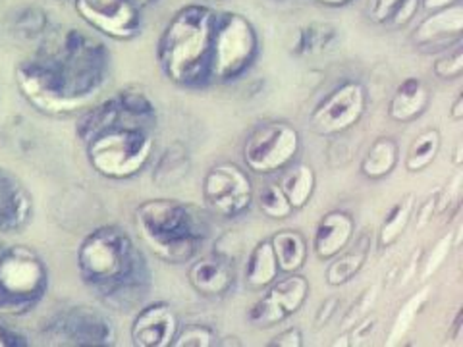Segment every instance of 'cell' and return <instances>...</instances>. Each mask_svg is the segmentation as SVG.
<instances>
[{
	"label": "cell",
	"mask_w": 463,
	"mask_h": 347,
	"mask_svg": "<svg viewBox=\"0 0 463 347\" xmlns=\"http://www.w3.org/2000/svg\"><path fill=\"white\" fill-rule=\"evenodd\" d=\"M78 272L109 307L129 311L149 294L151 268L132 236L120 226H100L78 249Z\"/></svg>",
	"instance_id": "1"
},
{
	"label": "cell",
	"mask_w": 463,
	"mask_h": 347,
	"mask_svg": "<svg viewBox=\"0 0 463 347\" xmlns=\"http://www.w3.org/2000/svg\"><path fill=\"white\" fill-rule=\"evenodd\" d=\"M216 16L205 5H185L168 20L156 45V61L168 81L185 89L211 83Z\"/></svg>",
	"instance_id": "2"
},
{
	"label": "cell",
	"mask_w": 463,
	"mask_h": 347,
	"mask_svg": "<svg viewBox=\"0 0 463 347\" xmlns=\"http://www.w3.org/2000/svg\"><path fill=\"white\" fill-rule=\"evenodd\" d=\"M136 226L145 245L168 265L194 260L209 236L205 216L176 199H149L136 209Z\"/></svg>",
	"instance_id": "3"
},
{
	"label": "cell",
	"mask_w": 463,
	"mask_h": 347,
	"mask_svg": "<svg viewBox=\"0 0 463 347\" xmlns=\"http://www.w3.org/2000/svg\"><path fill=\"white\" fill-rule=\"evenodd\" d=\"M47 54L61 74L70 97L85 110L93 105L109 76L110 52L100 42L78 29H68L54 41Z\"/></svg>",
	"instance_id": "4"
},
{
	"label": "cell",
	"mask_w": 463,
	"mask_h": 347,
	"mask_svg": "<svg viewBox=\"0 0 463 347\" xmlns=\"http://www.w3.org/2000/svg\"><path fill=\"white\" fill-rule=\"evenodd\" d=\"M155 151L151 129L139 126H116L87 143V161L99 176L129 180L149 164Z\"/></svg>",
	"instance_id": "5"
},
{
	"label": "cell",
	"mask_w": 463,
	"mask_h": 347,
	"mask_svg": "<svg viewBox=\"0 0 463 347\" xmlns=\"http://www.w3.org/2000/svg\"><path fill=\"white\" fill-rule=\"evenodd\" d=\"M260 41L255 25L238 12L216 16L211 83H232L243 78L257 62Z\"/></svg>",
	"instance_id": "6"
},
{
	"label": "cell",
	"mask_w": 463,
	"mask_h": 347,
	"mask_svg": "<svg viewBox=\"0 0 463 347\" xmlns=\"http://www.w3.org/2000/svg\"><path fill=\"white\" fill-rule=\"evenodd\" d=\"M49 289V268L37 251L12 245L0 253V292L18 316L33 311Z\"/></svg>",
	"instance_id": "7"
},
{
	"label": "cell",
	"mask_w": 463,
	"mask_h": 347,
	"mask_svg": "<svg viewBox=\"0 0 463 347\" xmlns=\"http://www.w3.org/2000/svg\"><path fill=\"white\" fill-rule=\"evenodd\" d=\"M16 85L35 110L47 116H71L83 108L70 97L66 85L47 54L24 61L16 68Z\"/></svg>",
	"instance_id": "8"
},
{
	"label": "cell",
	"mask_w": 463,
	"mask_h": 347,
	"mask_svg": "<svg viewBox=\"0 0 463 347\" xmlns=\"http://www.w3.org/2000/svg\"><path fill=\"white\" fill-rule=\"evenodd\" d=\"M301 149V136L286 122L257 126L243 143V161L255 174H277L296 163Z\"/></svg>",
	"instance_id": "9"
},
{
	"label": "cell",
	"mask_w": 463,
	"mask_h": 347,
	"mask_svg": "<svg viewBox=\"0 0 463 347\" xmlns=\"http://www.w3.org/2000/svg\"><path fill=\"white\" fill-rule=\"evenodd\" d=\"M203 201L207 209L226 220H234L251 209L253 182L250 174L234 163L213 166L203 178Z\"/></svg>",
	"instance_id": "10"
},
{
	"label": "cell",
	"mask_w": 463,
	"mask_h": 347,
	"mask_svg": "<svg viewBox=\"0 0 463 347\" xmlns=\"http://www.w3.org/2000/svg\"><path fill=\"white\" fill-rule=\"evenodd\" d=\"M43 336L54 345L105 347L114 343L116 328L105 313L90 307H71L51 316L43 326Z\"/></svg>",
	"instance_id": "11"
},
{
	"label": "cell",
	"mask_w": 463,
	"mask_h": 347,
	"mask_svg": "<svg viewBox=\"0 0 463 347\" xmlns=\"http://www.w3.org/2000/svg\"><path fill=\"white\" fill-rule=\"evenodd\" d=\"M367 110V89L365 85L355 80H347L335 87L321 103H318L311 116L309 124L318 136H338L352 129Z\"/></svg>",
	"instance_id": "12"
},
{
	"label": "cell",
	"mask_w": 463,
	"mask_h": 347,
	"mask_svg": "<svg viewBox=\"0 0 463 347\" xmlns=\"http://www.w3.org/2000/svg\"><path fill=\"white\" fill-rule=\"evenodd\" d=\"M309 280L298 272L272 282L248 313V321L259 328L277 326L294 316L309 297Z\"/></svg>",
	"instance_id": "13"
},
{
	"label": "cell",
	"mask_w": 463,
	"mask_h": 347,
	"mask_svg": "<svg viewBox=\"0 0 463 347\" xmlns=\"http://www.w3.org/2000/svg\"><path fill=\"white\" fill-rule=\"evenodd\" d=\"M78 16L100 35L114 41H132L141 33V8L129 0H76Z\"/></svg>",
	"instance_id": "14"
},
{
	"label": "cell",
	"mask_w": 463,
	"mask_h": 347,
	"mask_svg": "<svg viewBox=\"0 0 463 347\" xmlns=\"http://www.w3.org/2000/svg\"><path fill=\"white\" fill-rule=\"evenodd\" d=\"M178 330V314L170 303L155 301L136 314L129 334L137 347H170Z\"/></svg>",
	"instance_id": "15"
},
{
	"label": "cell",
	"mask_w": 463,
	"mask_h": 347,
	"mask_svg": "<svg viewBox=\"0 0 463 347\" xmlns=\"http://www.w3.org/2000/svg\"><path fill=\"white\" fill-rule=\"evenodd\" d=\"M463 6L461 3L430 12L413 33V42L427 51H444L461 42Z\"/></svg>",
	"instance_id": "16"
},
{
	"label": "cell",
	"mask_w": 463,
	"mask_h": 347,
	"mask_svg": "<svg viewBox=\"0 0 463 347\" xmlns=\"http://www.w3.org/2000/svg\"><path fill=\"white\" fill-rule=\"evenodd\" d=\"M33 216V199L6 170H0V231L16 234Z\"/></svg>",
	"instance_id": "17"
},
{
	"label": "cell",
	"mask_w": 463,
	"mask_h": 347,
	"mask_svg": "<svg viewBox=\"0 0 463 347\" xmlns=\"http://www.w3.org/2000/svg\"><path fill=\"white\" fill-rule=\"evenodd\" d=\"M355 236V220L344 211H330L318 220L313 236V253L318 260H332L347 249Z\"/></svg>",
	"instance_id": "18"
},
{
	"label": "cell",
	"mask_w": 463,
	"mask_h": 347,
	"mask_svg": "<svg viewBox=\"0 0 463 347\" xmlns=\"http://www.w3.org/2000/svg\"><path fill=\"white\" fill-rule=\"evenodd\" d=\"M190 284L203 297L219 299L228 295L236 286V274L222 257L197 258L190 268Z\"/></svg>",
	"instance_id": "19"
},
{
	"label": "cell",
	"mask_w": 463,
	"mask_h": 347,
	"mask_svg": "<svg viewBox=\"0 0 463 347\" xmlns=\"http://www.w3.org/2000/svg\"><path fill=\"white\" fill-rule=\"evenodd\" d=\"M430 103V93L421 78H405L390 100L388 114L390 118L400 124H408L417 120Z\"/></svg>",
	"instance_id": "20"
},
{
	"label": "cell",
	"mask_w": 463,
	"mask_h": 347,
	"mask_svg": "<svg viewBox=\"0 0 463 347\" xmlns=\"http://www.w3.org/2000/svg\"><path fill=\"white\" fill-rule=\"evenodd\" d=\"M124 124H126V120H124L122 110H120L118 100L112 97L109 100H103V103L91 105L90 108L80 112V118L76 124V134L87 145L97 136L109 132V129H112L116 126H124Z\"/></svg>",
	"instance_id": "21"
},
{
	"label": "cell",
	"mask_w": 463,
	"mask_h": 347,
	"mask_svg": "<svg viewBox=\"0 0 463 347\" xmlns=\"http://www.w3.org/2000/svg\"><path fill=\"white\" fill-rule=\"evenodd\" d=\"M270 245L277 255V263L280 272L292 274L299 272L306 265L307 255H309V245L306 236L298 230H279L277 234L270 238Z\"/></svg>",
	"instance_id": "22"
},
{
	"label": "cell",
	"mask_w": 463,
	"mask_h": 347,
	"mask_svg": "<svg viewBox=\"0 0 463 347\" xmlns=\"http://www.w3.org/2000/svg\"><path fill=\"white\" fill-rule=\"evenodd\" d=\"M279 274L280 268L270 239L259 241L250 253L248 263H245V284L251 289H265L279 280Z\"/></svg>",
	"instance_id": "23"
},
{
	"label": "cell",
	"mask_w": 463,
	"mask_h": 347,
	"mask_svg": "<svg viewBox=\"0 0 463 347\" xmlns=\"http://www.w3.org/2000/svg\"><path fill=\"white\" fill-rule=\"evenodd\" d=\"M114 98L118 100L128 126H139L145 129H151L156 126V105L141 87H126V89H120L116 93Z\"/></svg>",
	"instance_id": "24"
},
{
	"label": "cell",
	"mask_w": 463,
	"mask_h": 347,
	"mask_svg": "<svg viewBox=\"0 0 463 347\" xmlns=\"http://www.w3.org/2000/svg\"><path fill=\"white\" fill-rule=\"evenodd\" d=\"M279 185L284 192L286 199L289 201V205H292V209L299 211L307 205L315 193V187H317L315 170L309 164H289Z\"/></svg>",
	"instance_id": "25"
},
{
	"label": "cell",
	"mask_w": 463,
	"mask_h": 347,
	"mask_svg": "<svg viewBox=\"0 0 463 347\" xmlns=\"http://www.w3.org/2000/svg\"><path fill=\"white\" fill-rule=\"evenodd\" d=\"M400 161L398 143L390 137L376 139L361 161V174L369 180H383L394 172Z\"/></svg>",
	"instance_id": "26"
},
{
	"label": "cell",
	"mask_w": 463,
	"mask_h": 347,
	"mask_svg": "<svg viewBox=\"0 0 463 347\" xmlns=\"http://www.w3.org/2000/svg\"><path fill=\"white\" fill-rule=\"evenodd\" d=\"M421 0H369V18L374 23L403 27L419 10Z\"/></svg>",
	"instance_id": "27"
},
{
	"label": "cell",
	"mask_w": 463,
	"mask_h": 347,
	"mask_svg": "<svg viewBox=\"0 0 463 347\" xmlns=\"http://www.w3.org/2000/svg\"><path fill=\"white\" fill-rule=\"evenodd\" d=\"M413 209H415V197L411 193L400 199L396 205L390 209L379 234L381 248H390V245H394L400 239V236L403 234L405 228H408L411 220Z\"/></svg>",
	"instance_id": "28"
},
{
	"label": "cell",
	"mask_w": 463,
	"mask_h": 347,
	"mask_svg": "<svg viewBox=\"0 0 463 347\" xmlns=\"http://www.w3.org/2000/svg\"><path fill=\"white\" fill-rule=\"evenodd\" d=\"M440 151V132L439 129H427L411 143V147L405 156V168L410 172L427 170Z\"/></svg>",
	"instance_id": "29"
},
{
	"label": "cell",
	"mask_w": 463,
	"mask_h": 347,
	"mask_svg": "<svg viewBox=\"0 0 463 347\" xmlns=\"http://www.w3.org/2000/svg\"><path fill=\"white\" fill-rule=\"evenodd\" d=\"M367 260V249L364 251H350V253H340L335 258L326 270V282L330 286H342L350 282L355 274L364 268Z\"/></svg>",
	"instance_id": "30"
},
{
	"label": "cell",
	"mask_w": 463,
	"mask_h": 347,
	"mask_svg": "<svg viewBox=\"0 0 463 347\" xmlns=\"http://www.w3.org/2000/svg\"><path fill=\"white\" fill-rule=\"evenodd\" d=\"M259 209L272 220H284L294 212L279 183H269L259 193Z\"/></svg>",
	"instance_id": "31"
},
{
	"label": "cell",
	"mask_w": 463,
	"mask_h": 347,
	"mask_svg": "<svg viewBox=\"0 0 463 347\" xmlns=\"http://www.w3.org/2000/svg\"><path fill=\"white\" fill-rule=\"evenodd\" d=\"M332 37H335V33H332V29H328L326 25H309L299 32L296 52L306 54L323 51Z\"/></svg>",
	"instance_id": "32"
},
{
	"label": "cell",
	"mask_w": 463,
	"mask_h": 347,
	"mask_svg": "<svg viewBox=\"0 0 463 347\" xmlns=\"http://www.w3.org/2000/svg\"><path fill=\"white\" fill-rule=\"evenodd\" d=\"M216 343L213 328L205 324H190L184 330H178L172 347H211Z\"/></svg>",
	"instance_id": "33"
},
{
	"label": "cell",
	"mask_w": 463,
	"mask_h": 347,
	"mask_svg": "<svg viewBox=\"0 0 463 347\" xmlns=\"http://www.w3.org/2000/svg\"><path fill=\"white\" fill-rule=\"evenodd\" d=\"M18 29H20L18 33L24 35L25 39L45 37L49 29V18L45 16V12L39 8H27L24 14H20Z\"/></svg>",
	"instance_id": "34"
},
{
	"label": "cell",
	"mask_w": 463,
	"mask_h": 347,
	"mask_svg": "<svg viewBox=\"0 0 463 347\" xmlns=\"http://www.w3.org/2000/svg\"><path fill=\"white\" fill-rule=\"evenodd\" d=\"M434 74L440 80H458L463 71V49H461V42L448 51L442 58H439L437 62L432 66Z\"/></svg>",
	"instance_id": "35"
},
{
	"label": "cell",
	"mask_w": 463,
	"mask_h": 347,
	"mask_svg": "<svg viewBox=\"0 0 463 347\" xmlns=\"http://www.w3.org/2000/svg\"><path fill=\"white\" fill-rule=\"evenodd\" d=\"M269 345L272 347H301L303 345V334L298 326H289L282 332H279L277 336L272 338V342H269Z\"/></svg>",
	"instance_id": "36"
},
{
	"label": "cell",
	"mask_w": 463,
	"mask_h": 347,
	"mask_svg": "<svg viewBox=\"0 0 463 347\" xmlns=\"http://www.w3.org/2000/svg\"><path fill=\"white\" fill-rule=\"evenodd\" d=\"M27 342L18 332L10 330L8 326L0 324V347H25Z\"/></svg>",
	"instance_id": "37"
},
{
	"label": "cell",
	"mask_w": 463,
	"mask_h": 347,
	"mask_svg": "<svg viewBox=\"0 0 463 347\" xmlns=\"http://www.w3.org/2000/svg\"><path fill=\"white\" fill-rule=\"evenodd\" d=\"M458 3H461V0H421V5L427 12H437L448 6H454Z\"/></svg>",
	"instance_id": "38"
},
{
	"label": "cell",
	"mask_w": 463,
	"mask_h": 347,
	"mask_svg": "<svg viewBox=\"0 0 463 347\" xmlns=\"http://www.w3.org/2000/svg\"><path fill=\"white\" fill-rule=\"evenodd\" d=\"M5 314L18 316V313H16V309H14L12 303L6 299V295L3 292H0V316H5Z\"/></svg>",
	"instance_id": "39"
},
{
	"label": "cell",
	"mask_w": 463,
	"mask_h": 347,
	"mask_svg": "<svg viewBox=\"0 0 463 347\" xmlns=\"http://www.w3.org/2000/svg\"><path fill=\"white\" fill-rule=\"evenodd\" d=\"M450 116H452L454 122H461V118H463V97L461 95L456 97L452 110H450Z\"/></svg>",
	"instance_id": "40"
},
{
	"label": "cell",
	"mask_w": 463,
	"mask_h": 347,
	"mask_svg": "<svg viewBox=\"0 0 463 347\" xmlns=\"http://www.w3.org/2000/svg\"><path fill=\"white\" fill-rule=\"evenodd\" d=\"M318 5H325L330 8H340V6H347L352 3V0H317Z\"/></svg>",
	"instance_id": "41"
},
{
	"label": "cell",
	"mask_w": 463,
	"mask_h": 347,
	"mask_svg": "<svg viewBox=\"0 0 463 347\" xmlns=\"http://www.w3.org/2000/svg\"><path fill=\"white\" fill-rule=\"evenodd\" d=\"M129 3L136 5L137 8H147V6L155 5V3H158V0H129Z\"/></svg>",
	"instance_id": "42"
}]
</instances>
